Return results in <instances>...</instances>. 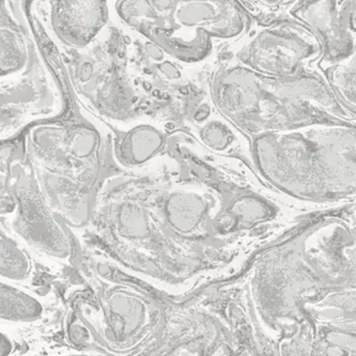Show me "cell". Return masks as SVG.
<instances>
[{"instance_id":"6da1fadb","label":"cell","mask_w":356,"mask_h":356,"mask_svg":"<svg viewBox=\"0 0 356 356\" xmlns=\"http://www.w3.org/2000/svg\"><path fill=\"white\" fill-rule=\"evenodd\" d=\"M209 88L216 108L250 134L294 130L314 124L351 125L319 73L278 77L229 61L214 70Z\"/></svg>"},{"instance_id":"7a4b0ae2","label":"cell","mask_w":356,"mask_h":356,"mask_svg":"<svg viewBox=\"0 0 356 356\" xmlns=\"http://www.w3.org/2000/svg\"><path fill=\"white\" fill-rule=\"evenodd\" d=\"M23 144L51 208L67 226H88L106 172L102 133L83 119H44L28 127Z\"/></svg>"},{"instance_id":"3957f363","label":"cell","mask_w":356,"mask_h":356,"mask_svg":"<svg viewBox=\"0 0 356 356\" xmlns=\"http://www.w3.org/2000/svg\"><path fill=\"white\" fill-rule=\"evenodd\" d=\"M109 22L186 65L206 63L250 27L236 0H109Z\"/></svg>"},{"instance_id":"277c9868","label":"cell","mask_w":356,"mask_h":356,"mask_svg":"<svg viewBox=\"0 0 356 356\" xmlns=\"http://www.w3.org/2000/svg\"><path fill=\"white\" fill-rule=\"evenodd\" d=\"M119 38L113 49H102L97 39L65 63L79 101L108 122L134 121L143 106L127 67V42Z\"/></svg>"},{"instance_id":"5b68a950","label":"cell","mask_w":356,"mask_h":356,"mask_svg":"<svg viewBox=\"0 0 356 356\" xmlns=\"http://www.w3.org/2000/svg\"><path fill=\"white\" fill-rule=\"evenodd\" d=\"M230 51L234 63L254 72L288 77L314 71L321 47L305 25L290 17L250 26Z\"/></svg>"},{"instance_id":"8992f818","label":"cell","mask_w":356,"mask_h":356,"mask_svg":"<svg viewBox=\"0 0 356 356\" xmlns=\"http://www.w3.org/2000/svg\"><path fill=\"white\" fill-rule=\"evenodd\" d=\"M12 191L15 198L12 230L47 257L81 266L79 242L47 202L25 152L14 163Z\"/></svg>"},{"instance_id":"52a82bcc","label":"cell","mask_w":356,"mask_h":356,"mask_svg":"<svg viewBox=\"0 0 356 356\" xmlns=\"http://www.w3.org/2000/svg\"><path fill=\"white\" fill-rule=\"evenodd\" d=\"M288 13L319 41L317 63H336L355 53L356 0H302Z\"/></svg>"},{"instance_id":"ba28073f","label":"cell","mask_w":356,"mask_h":356,"mask_svg":"<svg viewBox=\"0 0 356 356\" xmlns=\"http://www.w3.org/2000/svg\"><path fill=\"white\" fill-rule=\"evenodd\" d=\"M54 39L65 49H85L109 24V0H43Z\"/></svg>"},{"instance_id":"9c48e42d","label":"cell","mask_w":356,"mask_h":356,"mask_svg":"<svg viewBox=\"0 0 356 356\" xmlns=\"http://www.w3.org/2000/svg\"><path fill=\"white\" fill-rule=\"evenodd\" d=\"M162 131L152 123L141 122L115 137L113 153L119 162L136 165L144 162L163 145Z\"/></svg>"},{"instance_id":"30bf717a","label":"cell","mask_w":356,"mask_h":356,"mask_svg":"<svg viewBox=\"0 0 356 356\" xmlns=\"http://www.w3.org/2000/svg\"><path fill=\"white\" fill-rule=\"evenodd\" d=\"M31 61L28 42L19 28L0 17V83L25 74Z\"/></svg>"},{"instance_id":"8fae6325","label":"cell","mask_w":356,"mask_h":356,"mask_svg":"<svg viewBox=\"0 0 356 356\" xmlns=\"http://www.w3.org/2000/svg\"><path fill=\"white\" fill-rule=\"evenodd\" d=\"M356 54L336 63H316V70L325 81L330 90L350 116H355Z\"/></svg>"},{"instance_id":"7c38bea8","label":"cell","mask_w":356,"mask_h":356,"mask_svg":"<svg viewBox=\"0 0 356 356\" xmlns=\"http://www.w3.org/2000/svg\"><path fill=\"white\" fill-rule=\"evenodd\" d=\"M43 312V305L35 296L0 282V320L31 323L41 319Z\"/></svg>"},{"instance_id":"4fadbf2b","label":"cell","mask_w":356,"mask_h":356,"mask_svg":"<svg viewBox=\"0 0 356 356\" xmlns=\"http://www.w3.org/2000/svg\"><path fill=\"white\" fill-rule=\"evenodd\" d=\"M23 154V136L11 140H0V216L13 214L15 210L12 174L14 163Z\"/></svg>"},{"instance_id":"5bb4252c","label":"cell","mask_w":356,"mask_h":356,"mask_svg":"<svg viewBox=\"0 0 356 356\" xmlns=\"http://www.w3.org/2000/svg\"><path fill=\"white\" fill-rule=\"evenodd\" d=\"M31 273V258L17 241L0 229V276L7 280H27Z\"/></svg>"},{"instance_id":"9a60e30c","label":"cell","mask_w":356,"mask_h":356,"mask_svg":"<svg viewBox=\"0 0 356 356\" xmlns=\"http://www.w3.org/2000/svg\"><path fill=\"white\" fill-rule=\"evenodd\" d=\"M302 0H257L256 17L270 15L273 17L278 13H286Z\"/></svg>"},{"instance_id":"2e32d148","label":"cell","mask_w":356,"mask_h":356,"mask_svg":"<svg viewBox=\"0 0 356 356\" xmlns=\"http://www.w3.org/2000/svg\"><path fill=\"white\" fill-rule=\"evenodd\" d=\"M238 5L240 6L248 15L256 17L257 13V0H236Z\"/></svg>"},{"instance_id":"e0dca14e","label":"cell","mask_w":356,"mask_h":356,"mask_svg":"<svg viewBox=\"0 0 356 356\" xmlns=\"http://www.w3.org/2000/svg\"><path fill=\"white\" fill-rule=\"evenodd\" d=\"M12 351V343L7 336L0 333V356L9 355Z\"/></svg>"},{"instance_id":"ac0fdd59","label":"cell","mask_w":356,"mask_h":356,"mask_svg":"<svg viewBox=\"0 0 356 356\" xmlns=\"http://www.w3.org/2000/svg\"><path fill=\"white\" fill-rule=\"evenodd\" d=\"M0 133H1V127H0Z\"/></svg>"}]
</instances>
